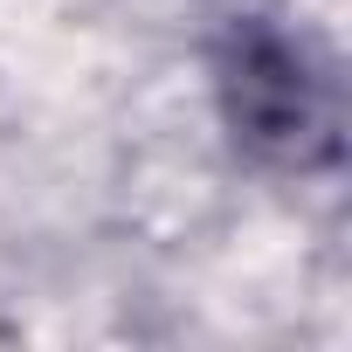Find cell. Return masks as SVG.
Instances as JSON below:
<instances>
[{
    "label": "cell",
    "mask_w": 352,
    "mask_h": 352,
    "mask_svg": "<svg viewBox=\"0 0 352 352\" xmlns=\"http://www.w3.org/2000/svg\"><path fill=\"white\" fill-rule=\"evenodd\" d=\"M221 97H228V124L242 145L276 152V159H311L331 152V118H324V83L304 63V42L242 21L228 35V63H221Z\"/></svg>",
    "instance_id": "cell-1"
}]
</instances>
